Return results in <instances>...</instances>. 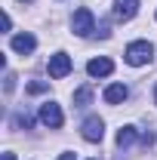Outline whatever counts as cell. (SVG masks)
<instances>
[{
	"mask_svg": "<svg viewBox=\"0 0 157 160\" xmlns=\"http://www.w3.org/2000/svg\"><path fill=\"white\" fill-rule=\"evenodd\" d=\"M151 56H154V46L148 43V40H133L129 46H126V52H123V59L129 62V65H148L151 62Z\"/></svg>",
	"mask_w": 157,
	"mask_h": 160,
	"instance_id": "1",
	"label": "cell"
},
{
	"mask_svg": "<svg viewBox=\"0 0 157 160\" xmlns=\"http://www.w3.org/2000/svg\"><path fill=\"white\" fill-rule=\"evenodd\" d=\"M71 28H74L77 37H89V34L96 31V19H93V12H89L86 6H80L77 12H74V19H71Z\"/></svg>",
	"mask_w": 157,
	"mask_h": 160,
	"instance_id": "2",
	"label": "cell"
},
{
	"mask_svg": "<svg viewBox=\"0 0 157 160\" xmlns=\"http://www.w3.org/2000/svg\"><path fill=\"white\" fill-rule=\"evenodd\" d=\"M40 120H43L49 129H59L62 123H65V114H62V108L56 102H46V105H40Z\"/></svg>",
	"mask_w": 157,
	"mask_h": 160,
	"instance_id": "3",
	"label": "cell"
},
{
	"mask_svg": "<svg viewBox=\"0 0 157 160\" xmlns=\"http://www.w3.org/2000/svg\"><path fill=\"white\" fill-rule=\"evenodd\" d=\"M71 74V59L65 56V52H56V56H49V77L53 80H62Z\"/></svg>",
	"mask_w": 157,
	"mask_h": 160,
	"instance_id": "4",
	"label": "cell"
},
{
	"mask_svg": "<svg viewBox=\"0 0 157 160\" xmlns=\"http://www.w3.org/2000/svg\"><path fill=\"white\" fill-rule=\"evenodd\" d=\"M80 129H83V139L86 142H102V136H105V120L102 117H86Z\"/></svg>",
	"mask_w": 157,
	"mask_h": 160,
	"instance_id": "5",
	"label": "cell"
},
{
	"mask_svg": "<svg viewBox=\"0 0 157 160\" xmlns=\"http://www.w3.org/2000/svg\"><path fill=\"white\" fill-rule=\"evenodd\" d=\"M139 12V0H114V19L117 22H129Z\"/></svg>",
	"mask_w": 157,
	"mask_h": 160,
	"instance_id": "6",
	"label": "cell"
},
{
	"mask_svg": "<svg viewBox=\"0 0 157 160\" xmlns=\"http://www.w3.org/2000/svg\"><path fill=\"white\" fill-rule=\"evenodd\" d=\"M111 71H114V62L111 59H93L86 65V74H89V77H108Z\"/></svg>",
	"mask_w": 157,
	"mask_h": 160,
	"instance_id": "7",
	"label": "cell"
},
{
	"mask_svg": "<svg viewBox=\"0 0 157 160\" xmlns=\"http://www.w3.org/2000/svg\"><path fill=\"white\" fill-rule=\"evenodd\" d=\"M34 46H37L34 34H16V37H13V49H16V52H22V56L34 52Z\"/></svg>",
	"mask_w": 157,
	"mask_h": 160,
	"instance_id": "8",
	"label": "cell"
},
{
	"mask_svg": "<svg viewBox=\"0 0 157 160\" xmlns=\"http://www.w3.org/2000/svg\"><path fill=\"white\" fill-rule=\"evenodd\" d=\"M126 96H129V89H126L123 83H111V86L105 89V102H108V105H120V102H126Z\"/></svg>",
	"mask_w": 157,
	"mask_h": 160,
	"instance_id": "9",
	"label": "cell"
},
{
	"mask_svg": "<svg viewBox=\"0 0 157 160\" xmlns=\"http://www.w3.org/2000/svg\"><path fill=\"white\" fill-rule=\"evenodd\" d=\"M133 142H136V126H123V129L117 132V145L120 148H129Z\"/></svg>",
	"mask_w": 157,
	"mask_h": 160,
	"instance_id": "10",
	"label": "cell"
},
{
	"mask_svg": "<svg viewBox=\"0 0 157 160\" xmlns=\"http://www.w3.org/2000/svg\"><path fill=\"white\" fill-rule=\"evenodd\" d=\"M89 99H93V89H89V86H80L77 92H74V105H77V108L89 105Z\"/></svg>",
	"mask_w": 157,
	"mask_h": 160,
	"instance_id": "11",
	"label": "cell"
},
{
	"mask_svg": "<svg viewBox=\"0 0 157 160\" xmlns=\"http://www.w3.org/2000/svg\"><path fill=\"white\" fill-rule=\"evenodd\" d=\"M31 123H34V117H31L28 111H25V114H16V126H19V129H31Z\"/></svg>",
	"mask_w": 157,
	"mask_h": 160,
	"instance_id": "12",
	"label": "cell"
},
{
	"mask_svg": "<svg viewBox=\"0 0 157 160\" xmlns=\"http://www.w3.org/2000/svg\"><path fill=\"white\" fill-rule=\"evenodd\" d=\"M3 89H6V92L16 89V74H13V71H6V77H3Z\"/></svg>",
	"mask_w": 157,
	"mask_h": 160,
	"instance_id": "13",
	"label": "cell"
},
{
	"mask_svg": "<svg viewBox=\"0 0 157 160\" xmlns=\"http://www.w3.org/2000/svg\"><path fill=\"white\" fill-rule=\"evenodd\" d=\"M43 89H46V83H40V80H37V83H31V86H28V92H43Z\"/></svg>",
	"mask_w": 157,
	"mask_h": 160,
	"instance_id": "14",
	"label": "cell"
},
{
	"mask_svg": "<svg viewBox=\"0 0 157 160\" xmlns=\"http://www.w3.org/2000/svg\"><path fill=\"white\" fill-rule=\"evenodd\" d=\"M3 31H13V19H9V12H3Z\"/></svg>",
	"mask_w": 157,
	"mask_h": 160,
	"instance_id": "15",
	"label": "cell"
},
{
	"mask_svg": "<svg viewBox=\"0 0 157 160\" xmlns=\"http://www.w3.org/2000/svg\"><path fill=\"white\" fill-rule=\"evenodd\" d=\"M59 160H77V157H74L71 151H65V154H59Z\"/></svg>",
	"mask_w": 157,
	"mask_h": 160,
	"instance_id": "16",
	"label": "cell"
},
{
	"mask_svg": "<svg viewBox=\"0 0 157 160\" xmlns=\"http://www.w3.org/2000/svg\"><path fill=\"white\" fill-rule=\"evenodd\" d=\"M3 160H16V154H9V151H6V154H3Z\"/></svg>",
	"mask_w": 157,
	"mask_h": 160,
	"instance_id": "17",
	"label": "cell"
},
{
	"mask_svg": "<svg viewBox=\"0 0 157 160\" xmlns=\"http://www.w3.org/2000/svg\"><path fill=\"white\" fill-rule=\"evenodd\" d=\"M154 102H157V86H154Z\"/></svg>",
	"mask_w": 157,
	"mask_h": 160,
	"instance_id": "18",
	"label": "cell"
},
{
	"mask_svg": "<svg viewBox=\"0 0 157 160\" xmlns=\"http://www.w3.org/2000/svg\"><path fill=\"white\" fill-rule=\"evenodd\" d=\"M22 3H31V0H22Z\"/></svg>",
	"mask_w": 157,
	"mask_h": 160,
	"instance_id": "19",
	"label": "cell"
}]
</instances>
